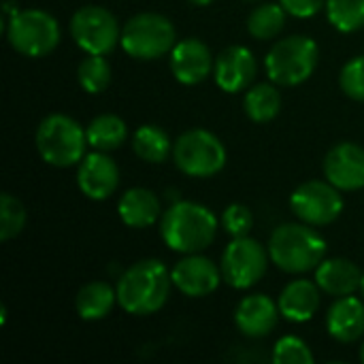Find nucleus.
Returning <instances> with one entry per match:
<instances>
[{"label":"nucleus","mask_w":364,"mask_h":364,"mask_svg":"<svg viewBox=\"0 0 364 364\" xmlns=\"http://www.w3.org/2000/svg\"><path fill=\"white\" fill-rule=\"evenodd\" d=\"M222 226L232 239L235 237H247L254 228V213L247 205L232 203L222 213Z\"/></svg>","instance_id":"7c9ffc66"},{"label":"nucleus","mask_w":364,"mask_h":364,"mask_svg":"<svg viewBox=\"0 0 364 364\" xmlns=\"http://www.w3.org/2000/svg\"><path fill=\"white\" fill-rule=\"evenodd\" d=\"M85 134H87L90 147H94L98 151H113L124 145V141L128 136V128L119 115L102 113L87 124Z\"/></svg>","instance_id":"5701e85b"},{"label":"nucleus","mask_w":364,"mask_h":364,"mask_svg":"<svg viewBox=\"0 0 364 364\" xmlns=\"http://www.w3.org/2000/svg\"><path fill=\"white\" fill-rule=\"evenodd\" d=\"M171 275H173V286L181 294L192 299L209 296L211 292L218 290L220 282L224 279L222 269L213 260L198 254H186V258H181L173 267Z\"/></svg>","instance_id":"f8f14e48"},{"label":"nucleus","mask_w":364,"mask_h":364,"mask_svg":"<svg viewBox=\"0 0 364 364\" xmlns=\"http://www.w3.org/2000/svg\"><path fill=\"white\" fill-rule=\"evenodd\" d=\"M245 2H256V0H245Z\"/></svg>","instance_id":"e433bc0d"},{"label":"nucleus","mask_w":364,"mask_h":364,"mask_svg":"<svg viewBox=\"0 0 364 364\" xmlns=\"http://www.w3.org/2000/svg\"><path fill=\"white\" fill-rule=\"evenodd\" d=\"M173 145L171 136L154 124H145L141 126L134 136H132V149L134 154L143 160V162H151V164H162L168 160V156L173 154Z\"/></svg>","instance_id":"b1692460"},{"label":"nucleus","mask_w":364,"mask_h":364,"mask_svg":"<svg viewBox=\"0 0 364 364\" xmlns=\"http://www.w3.org/2000/svg\"><path fill=\"white\" fill-rule=\"evenodd\" d=\"M26 226V207L9 192L0 196V241L17 237Z\"/></svg>","instance_id":"c85d7f7f"},{"label":"nucleus","mask_w":364,"mask_h":364,"mask_svg":"<svg viewBox=\"0 0 364 364\" xmlns=\"http://www.w3.org/2000/svg\"><path fill=\"white\" fill-rule=\"evenodd\" d=\"M115 303H117V290H113L107 282H90V284H85L77 292V299H75L77 314L85 322L107 318Z\"/></svg>","instance_id":"4be33fe9"},{"label":"nucleus","mask_w":364,"mask_h":364,"mask_svg":"<svg viewBox=\"0 0 364 364\" xmlns=\"http://www.w3.org/2000/svg\"><path fill=\"white\" fill-rule=\"evenodd\" d=\"M256 73H258V64H256L254 53L241 45H232L220 51L213 64L215 83L218 87H222V92H228V94H237V92L252 87Z\"/></svg>","instance_id":"4468645a"},{"label":"nucleus","mask_w":364,"mask_h":364,"mask_svg":"<svg viewBox=\"0 0 364 364\" xmlns=\"http://www.w3.org/2000/svg\"><path fill=\"white\" fill-rule=\"evenodd\" d=\"M192 4H196V6H209L211 2H215V0H190Z\"/></svg>","instance_id":"72a5a7b5"},{"label":"nucleus","mask_w":364,"mask_h":364,"mask_svg":"<svg viewBox=\"0 0 364 364\" xmlns=\"http://www.w3.org/2000/svg\"><path fill=\"white\" fill-rule=\"evenodd\" d=\"M279 314L290 322H307L320 309V286L309 279L290 282L279 294Z\"/></svg>","instance_id":"aec40b11"},{"label":"nucleus","mask_w":364,"mask_h":364,"mask_svg":"<svg viewBox=\"0 0 364 364\" xmlns=\"http://www.w3.org/2000/svg\"><path fill=\"white\" fill-rule=\"evenodd\" d=\"M320 60V47L314 38L292 34L277 41L264 58L267 75L275 85H301L307 81Z\"/></svg>","instance_id":"39448f33"},{"label":"nucleus","mask_w":364,"mask_h":364,"mask_svg":"<svg viewBox=\"0 0 364 364\" xmlns=\"http://www.w3.org/2000/svg\"><path fill=\"white\" fill-rule=\"evenodd\" d=\"M70 34L85 53L96 55L111 53L122 41V30L115 15L98 4H87L75 11L70 19Z\"/></svg>","instance_id":"9d476101"},{"label":"nucleus","mask_w":364,"mask_h":364,"mask_svg":"<svg viewBox=\"0 0 364 364\" xmlns=\"http://www.w3.org/2000/svg\"><path fill=\"white\" fill-rule=\"evenodd\" d=\"M122 49L136 60H158L173 51L177 32L173 21L162 13H139L122 28Z\"/></svg>","instance_id":"423d86ee"},{"label":"nucleus","mask_w":364,"mask_h":364,"mask_svg":"<svg viewBox=\"0 0 364 364\" xmlns=\"http://www.w3.org/2000/svg\"><path fill=\"white\" fill-rule=\"evenodd\" d=\"M273 264L286 273H307L320 267L326 256L324 237L309 224H282L269 239Z\"/></svg>","instance_id":"7ed1b4c3"},{"label":"nucleus","mask_w":364,"mask_h":364,"mask_svg":"<svg viewBox=\"0 0 364 364\" xmlns=\"http://www.w3.org/2000/svg\"><path fill=\"white\" fill-rule=\"evenodd\" d=\"M316 284L331 296H350L360 290L363 271L348 258H328L316 269Z\"/></svg>","instance_id":"6ab92c4d"},{"label":"nucleus","mask_w":364,"mask_h":364,"mask_svg":"<svg viewBox=\"0 0 364 364\" xmlns=\"http://www.w3.org/2000/svg\"><path fill=\"white\" fill-rule=\"evenodd\" d=\"M279 2L290 15L305 19V17H314L316 13H320L328 0H279Z\"/></svg>","instance_id":"473e14b6"},{"label":"nucleus","mask_w":364,"mask_h":364,"mask_svg":"<svg viewBox=\"0 0 364 364\" xmlns=\"http://www.w3.org/2000/svg\"><path fill=\"white\" fill-rule=\"evenodd\" d=\"M360 292H363V296H364V273H363V286H360Z\"/></svg>","instance_id":"c9c22d12"},{"label":"nucleus","mask_w":364,"mask_h":364,"mask_svg":"<svg viewBox=\"0 0 364 364\" xmlns=\"http://www.w3.org/2000/svg\"><path fill=\"white\" fill-rule=\"evenodd\" d=\"M326 331L339 343H354L364 335V303L350 296H339L326 314Z\"/></svg>","instance_id":"a211bd4d"},{"label":"nucleus","mask_w":364,"mask_h":364,"mask_svg":"<svg viewBox=\"0 0 364 364\" xmlns=\"http://www.w3.org/2000/svg\"><path fill=\"white\" fill-rule=\"evenodd\" d=\"M314 354L309 346L299 337H282L273 348V363L275 364H314Z\"/></svg>","instance_id":"c756f323"},{"label":"nucleus","mask_w":364,"mask_h":364,"mask_svg":"<svg viewBox=\"0 0 364 364\" xmlns=\"http://www.w3.org/2000/svg\"><path fill=\"white\" fill-rule=\"evenodd\" d=\"M326 15L339 32H356L364 26V0H328Z\"/></svg>","instance_id":"cd10ccee"},{"label":"nucleus","mask_w":364,"mask_h":364,"mask_svg":"<svg viewBox=\"0 0 364 364\" xmlns=\"http://www.w3.org/2000/svg\"><path fill=\"white\" fill-rule=\"evenodd\" d=\"M360 360L364 363V346H363V350H360Z\"/></svg>","instance_id":"f704fd0d"},{"label":"nucleus","mask_w":364,"mask_h":364,"mask_svg":"<svg viewBox=\"0 0 364 364\" xmlns=\"http://www.w3.org/2000/svg\"><path fill=\"white\" fill-rule=\"evenodd\" d=\"M339 83H341V90L346 92V96H350L352 100L364 102V55L352 58L341 68Z\"/></svg>","instance_id":"2f4dec72"},{"label":"nucleus","mask_w":364,"mask_h":364,"mask_svg":"<svg viewBox=\"0 0 364 364\" xmlns=\"http://www.w3.org/2000/svg\"><path fill=\"white\" fill-rule=\"evenodd\" d=\"M279 316V305L273 303V299L267 294H250L239 303L235 311V324L245 337L262 339L277 326Z\"/></svg>","instance_id":"f3484780"},{"label":"nucleus","mask_w":364,"mask_h":364,"mask_svg":"<svg viewBox=\"0 0 364 364\" xmlns=\"http://www.w3.org/2000/svg\"><path fill=\"white\" fill-rule=\"evenodd\" d=\"M34 143L41 158L58 168L79 164L85 156V145H90L81 124L64 113L47 115L36 128Z\"/></svg>","instance_id":"20e7f679"},{"label":"nucleus","mask_w":364,"mask_h":364,"mask_svg":"<svg viewBox=\"0 0 364 364\" xmlns=\"http://www.w3.org/2000/svg\"><path fill=\"white\" fill-rule=\"evenodd\" d=\"M173 275L160 260H141L117 279V303L126 314L151 316L160 311L171 294Z\"/></svg>","instance_id":"f03ea898"},{"label":"nucleus","mask_w":364,"mask_h":364,"mask_svg":"<svg viewBox=\"0 0 364 364\" xmlns=\"http://www.w3.org/2000/svg\"><path fill=\"white\" fill-rule=\"evenodd\" d=\"M58 19L43 9H26L11 17L6 38L11 47L28 58H43L51 53L60 43Z\"/></svg>","instance_id":"0eeeda50"},{"label":"nucleus","mask_w":364,"mask_h":364,"mask_svg":"<svg viewBox=\"0 0 364 364\" xmlns=\"http://www.w3.org/2000/svg\"><path fill=\"white\" fill-rule=\"evenodd\" d=\"M173 160L188 177H213L226 164V147L213 132L194 128L175 141Z\"/></svg>","instance_id":"6e6552de"},{"label":"nucleus","mask_w":364,"mask_h":364,"mask_svg":"<svg viewBox=\"0 0 364 364\" xmlns=\"http://www.w3.org/2000/svg\"><path fill=\"white\" fill-rule=\"evenodd\" d=\"M269 250L250 237H235L222 254V277L230 288L247 290L256 286L269 269Z\"/></svg>","instance_id":"1a4fd4ad"},{"label":"nucleus","mask_w":364,"mask_h":364,"mask_svg":"<svg viewBox=\"0 0 364 364\" xmlns=\"http://www.w3.org/2000/svg\"><path fill=\"white\" fill-rule=\"evenodd\" d=\"M341 190L331 181H305L290 196V209L309 226H328L343 211Z\"/></svg>","instance_id":"9b49d317"},{"label":"nucleus","mask_w":364,"mask_h":364,"mask_svg":"<svg viewBox=\"0 0 364 364\" xmlns=\"http://www.w3.org/2000/svg\"><path fill=\"white\" fill-rule=\"evenodd\" d=\"M77 81H79V85L87 94H100V92H105L109 87V83H111V66L105 60V55L87 53V58H83L79 62Z\"/></svg>","instance_id":"bb28decb"},{"label":"nucleus","mask_w":364,"mask_h":364,"mask_svg":"<svg viewBox=\"0 0 364 364\" xmlns=\"http://www.w3.org/2000/svg\"><path fill=\"white\" fill-rule=\"evenodd\" d=\"M326 179L341 192L364 188V149L356 143H339L324 158Z\"/></svg>","instance_id":"2eb2a0df"},{"label":"nucleus","mask_w":364,"mask_h":364,"mask_svg":"<svg viewBox=\"0 0 364 364\" xmlns=\"http://www.w3.org/2000/svg\"><path fill=\"white\" fill-rule=\"evenodd\" d=\"M77 186L81 194L92 200H105L119 188V168L107 151H92L85 154L79 162L77 171Z\"/></svg>","instance_id":"ddd939ff"},{"label":"nucleus","mask_w":364,"mask_h":364,"mask_svg":"<svg viewBox=\"0 0 364 364\" xmlns=\"http://www.w3.org/2000/svg\"><path fill=\"white\" fill-rule=\"evenodd\" d=\"M218 235V218L200 203L177 200L160 220V237L171 252L198 254L207 250Z\"/></svg>","instance_id":"f257e3e1"},{"label":"nucleus","mask_w":364,"mask_h":364,"mask_svg":"<svg viewBox=\"0 0 364 364\" xmlns=\"http://www.w3.org/2000/svg\"><path fill=\"white\" fill-rule=\"evenodd\" d=\"M286 15H288V11L282 6V2L260 4L247 17V32L258 41L275 38L286 26Z\"/></svg>","instance_id":"a878e982"},{"label":"nucleus","mask_w":364,"mask_h":364,"mask_svg":"<svg viewBox=\"0 0 364 364\" xmlns=\"http://www.w3.org/2000/svg\"><path fill=\"white\" fill-rule=\"evenodd\" d=\"M117 213L122 222L130 228H149L158 222L162 207L160 198L147 188H130L122 194L117 203Z\"/></svg>","instance_id":"412c9836"},{"label":"nucleus","mask_w":364,"mask_h":364,"mask_svg":"<svg viewBox=\"0 0 364 364\" xmlns=\"http://www.w3.org/2000/svg\"><path fill=\"white\" fill-rule=\"evenodd\" d=\"M213 55L200 38H183L171 51V70L183 85L203 83L213 70Z\"/></svg>","instance_id":"dca6fc26"},{"label":"nucleus","mask_w":364,"mask_h":364,"mask_svg":"<svg viewBox=\"0 0 364 364\" xmlns=\"http://www.w3.org/2000/svg\"><path fill=\"white\" fill-rule=\"evenodd\" d=\"M243 109L252 122L267 124L282 111V94L273 83H256L247 90Z\"/></svg>","instance_id":"393cba45"}]
</instances>
